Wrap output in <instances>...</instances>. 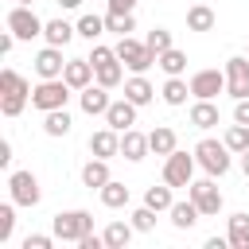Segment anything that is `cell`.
Here are the masks:
<instances>
[{"instance_id": "cell-4", "label": "cell", "mask_w": 249, "mask_h": 249, "mask_svg": "<svg viewBox=\"0 0 249 249\" xmlns=\"http://www.w3.org/2000/svg\"><path fill=\"white\" fill-rule=\"evenodd\" d=\"M51 230H54L58 241H74L78 245L86 233H93V214L89 210H58L54 222H51Z\"/></svg>"}, {"instance_id": "cell-34", "label": "cell", "mask_w": 249, "mask_h": 249, "mask_svg": "<svg viewBox=\"0 0 249 249\" xmlns=\"http://www.w3.org/2000/svg\"><path fill=\"white\" fill-rule=\"evenodd\" d=\"M222 140H226V148H230L233 156H241V152L249 148V124H237V121H233V124L226 128V136H222Z\"/></svg>"}, {"instance_id": "cell-22", "label": "cell", "mask_w": 249, "mask_h": 249, "mask_svg": "<svg viewBox=\"0 0 249 249\" xmlns=\"http://www.w3.org/2000/svg\"><path fill=\"white\" fill-rule=\"evenodd\" d=\"M226 237H230V245H233V249H249V214H245V210L230 214Z\"/></svg>"}, {"instance_id": "cell-26", "label": "cell", "mask_w": 249, "mask_h": 249, "mask_svg": "<svg viewBox=\"0 0 249 249\" xmlns=\"http://www.w3.org/2000/svg\"><path fill=\"white\" fill-rule=\"evenodd\" d=\"M144 206H152L156 214H167L175 206V195H171V183H160V187H148L144 191Z\"/></svg>"}, {"instance_id": "cell-24", "label": "cell", "mask_w": 249, "mask_h": 249, "mask_svg": "<svg viewBox=\"0 0 249 249\" xmlns=\"http://www.w3.org/2000/svg\"><path fill=\"white\" fill-rule=\"evenodd\" d=\"M191 124L195 128H214L218 124V105L214 101H202V97H195V105H191Z\"/></svg>"}, {"instance_id": "cell-28", "label": "cell", "mask_w": 249, "mask_h": 249, "mask_svg": "<svg viewBox=\"0 0 249 249\" xmlns=\"http://www.w3.org/2000/svg\"><path fill=\"white\" fill-rule=\"evenodd\" d=\"M187 93H191V82H183V78H167V82H163V89H160L163 105H171V109L187 105Z\"/></svg>"}, {"instance_id": "cell-10", "label": "cell", "mask_w": 249, "mask_h": 249, "mask_svg": "<svg viewBox=\"0 0 249 249\" xmlns=\"http://www.w3.org/2000/svg\"><path fill=\"white\" fill-rule=\"evenodd\" d=\"M187 82H191V97L214 101V97L226 89V70H214V66H206V70H195Z\"/></svg>"}, {"instance_id": "cell-31", "label": "cell", "mask_w": 249, "mask_h": 249, "mask_svg": "<svg viewBox=\"0 0 249 249\" xmlns=\"http://www.w3.org/2000/svg\"><path fill=\"white\" fill-rule=\"evenodd\" d=\"M70 124H74V121H70L66 109H51V113H43V132H47V136H66Z\"/></svg>"}, {"instance_id": "cell-19", "label": "cell", "mask_w": 249, "mask_h": 249, "mask_svg": "<svg viewBox=\"0 0 249 249\" xmlns=\"http://www.w3.org/2000/svg\"><path fill=\"white\" fill-rule=\"evenodd\" d=\"M124 97H128L132 105H152V97H156V86H152L144 74H132V78H124Z\"/></svg>"}, {"instance_id": "cell-29", "label": "cell", "mask_w": 249, "mask_h": 249, "mask_svg": "<svg viewBox=\"0 0 249 249\" xmlns=\"http://www.w3.org/2000/svg\"><path fill=\"white\" fill-rule=\"evenodd\" d=\"M101 206H109V210H121V206H128V187L121 183V179H109L101 191Z\"/></svg>"}, {"instance_id": "cell-37", "label": "cell", "mask_w": 249, "mask_h": 249, "mask_svg": "<svg viewBox=\"0 0 249 249\" xmlns=\"http://www.w3.org/2000/svg\"><path fill=\"white\" fill-rule=\"evenodd\" d=\"M128 222L136 226V233H152V230H156V210H152V206H136V210L128 214Z\"/></svg>"}, {"instance_id": "cell-39", "label": "cell", "mask_w": 249, "mask_h": 249, "mask_svg": "<svg viewBox=\"0 0 249 249\" xmlns=\"http://www.w3.org/2000/svg\"><path fill=\"white\" fill-rule=\"evenodd\" d=\"M12 230H16V202H4L0 206V245L12 241Z\"/></svg>"}, {"instance_id": "cell-44", "label": "cell", "mask_w": 249, "mask_h": 249, "mask_svg": "<svg viewBox=\"0 0 249 249\" xmlns=\"http://www.w3.org/2000/svg\"><path fill=\"white\" fill-rule=\"evenodd\" d=\"M8 163H12V144L0 140V167H8Z\"/></svg>"}, {"instance_id": "cell-49", "label": "cell", "mask_w": 249, "mask_h": 249, "mask_svg": "<svg viewBox=\"0 0 249 249\" xmlns=\"http://www.w3.org/2000/svg\"><path fill=\"white\" fill-rule=\"evenodd\" d=\"M245 54H249V47H245Z\"/></svg>"}, {"instance_id": "cell-16", "label": "cell", "mask_w": 249, "mask_h": 249, "mask_svg": "<svg viewBox=\"0 0 249 249\" xmlns=\"http://www.w3.org/2000/svg\"><path fill=\"white\" fill-rule=\"evenodd\" d=\"M62 78L70 82V89H86V86H93V82H97V74H93V62H89V58H66Z\"/></svg>"}, {"instance_id": "cell-12", "label": "cell", "mask_w": 249, "mask_h": 249, "mask_svg": "<svg viewBox=\"0 0 249 249\" xmlns=\"http://www.w3.org/2000/svg\"><path fill=\"white\" fill-rule=\"evenodd\" d=\"M78 105H82V113H86V117H105V109L113 105V97H109V86L93 82V86L78 89Z\"/></svg>"}, {"instance_id": "cell-9", "label": "cell", "mask_w": 249, "mask_h": 249, "mask_svg": "<svg viewBox=\"0 0 249 249\" xmlns=\"http://www.w3.org/2000/svg\"><path fill=\"white\" fill-rule=\"evenodd\" d=\"M43 27H47V23L31 12V4H16V8L8 12V31H16V39H27V43H31V39L43 35Z\"/></svg>"}, {"instance_id": "cell-41", "label": "cell", "mask_w": 249, "mask_h": 249, "mask_svg": "<svg viewBox=\"0 0 249 249\" xmlns=\"http://www.w3.org/2000/svg\"><path fill=\"white\" fill-rule=\"evenodd\" d=\"M233 121H237V124H249V97H241V101L233 105Z\"/></svg>"}, {"instance_id": "cell-27", "label": "cell", "mask_w": 249, "mask_h": 249, "mask_svg": "<svg viewBox=\"0 0 249 249\" xmlns=\"http://www.w3.org/2000/svg\"><path fill=\"white\" fill-rule=\"evenodd\" d=\"M156 66H160L167 78H183V70H187V54H183L179 47H167V51L156 58Z\"/></svg>"}, {"instance_id": "cell-42", "label": "cell", "mask_w": 249, "mask_h": 249, "mask_svg": "<svg viewBox=\"0 0 249 249\" xmlns=\"http://www.w3.org/2000/svg\"><path fill=\"white\" fill-rule=\"evenodd\" d=\"M12 47H16V31H4L0 35V54H12Z\"/></svg>"}, {"instance_id": "cell-21", "label": "cell", "mask_w": 249, "mask_h": 249, "mask_svg": "<svg viewBox=\"0 0 249 249\" xmlns=\"http://www.w3.org/2000/svg\"><path fill=\"white\" fill-rule=\"evenodd\" d=\"M132 233H136V226H132V222H109V226L101 230L105 249H124V245L132 241Z\"/></svg>"}, {"instance_id": "cell-13", "label": "cell", "mask_w": 249, "mask_h": 249, "mask_svg": "<svg viewBox=\"0 0 249 249\" xmlns=\"http://www.w3.org/2000/svg\"><path fill=\"white\" fill-rule=\"evenodd\" d=\"M89 156H101V160H113V156H121V132L117 128H97V132H89Z\"/></svg>"}, {"instance_id": "cell-33", "label": "cell", "mask_w": 249, "mask_h": 249, "mask_svg": "<svg viewBox=\"0 0 249 249\" xmlns=\"http://www.w3.org/2000/svg\"><path fill=\"white\" fill-rule=\"evenodd\" d=\"M0 93H31V82L23 74H16L12 66L0 70Z\"/></svg>"}, {"instance_id": "cell-46", "label": "cell", "mask_w": 249, "mask_h": 249, "mask_svg": "<svg viewBox=\"0 0 249 249\" xmlns=\"http://www.w3.org/2000/svg\"><path fill=\"white\" fill-rule=\"evenodd\" d=\"M54 4H58V8H66V12H70V8H82V0H54Z\"/></svg>"}, {"instance_id": "cell-17", "label": "cell", "mask_w": 249, "mask_h": 249, "mask_svg": "<svg viewBox=\"0 0 249 249\" xmlns=\"http://www.w3.org/2000/svg\"><path fill=\"white\" fill-rule=\"evenodd\" d=\"M148 152H152V144H148V132H140V128H124V132H121V156H124V160L140 163Z\"/></svg>"}, {"instance_id": "cell-18", "label": "cell", "mask_w": 249, "mask_h": 249, "mask_svg": "<svg viewBox=\"0 0 249 249\" xmlns=\"http://www.w3.org/2000/svg\"><path fill=\"white\" fill-rule=\"evenodd\" d=\"M109 179H113V175H109V160L93 156V160H86V163H82V187H89V191H101Z\"/></svg>"}, {"instance_id": "cell-32", "label": "cell", "mask_w": 249, "mask_h": 249, "mask_svg": "<svg viewBox=\"0 0 249 249\" xmlns=\"http://www.w3.org/2000/svg\"><path fill=\"white\" fill-rule=\"evenodd\" d=\"M78 35H82V39H89V43H97V39L105 35V16H93V12H86V16L78 19Z\"/></svg>"}, {"instance_id": "cell-35", "label": "cell", "mask_w": 249, "mask_h": 249, "mask_svg": "<svg viewBox=\"0 0 249 249\" xmlns=\"http://www.w3.org/2000/svg\"><path fill=\"white\" fill-rule=\"evenodd\" d=\"M105 31H113V35H128V31H136L132 12H105Z\"/></svg>"}, {"instance_id": "cell-45", "label": "cell", "mask_w": 249, "mask_h": 249, "mask_svg": "<svg viewBox=\"0 0 249 249\" xmlns=\"http://www.w3.org/2000/svg\"><path fill=\"white\" fill-rule=\"evenodd\" d=\"M230 237H206V249H226Z\"/></svg>"}, {"instance_id": "cell-47", "label": "cell", "mask_w": 249, "mask_h": 249, "mask_svg": "<svg viewBox=\"0 0 249 249\" xmlns=\"http://www.w3.org/2000/svg\"><path fill=\"white\" fill-rule=\"evenodd\" d=\"M241 171H245V179H249V148L241 152Z\"/></svg>"}, {"instance_id": "cell-3", "label": "cell", "mask_w": 249, "mask_h": 249, "mask_svg": "<svg viewBox=\"0 0 249 249\" xmlns=\"http://www.w3.org/2000/svg\"><path fill=\"white\" fill-rule=\"evenodd\" d=\"M70 101V82L66 78H39V86L31 89V109L51 113V109H66Z\"/></svg>"}, {"instance_id": "cell-25", "label": "cell", "mask_w": 249, "mask_h": 249, "mask_svg": "<svg viewBox=\"0 0 249 249\" xmlns=\"http://www.w3.org/2000/svg\"><path fill=\"white\" fill-rule=\"evenodd\" d=\"M148 144H152V152H156V156H171V152L179 148L175 128H167V124H156V128L148 132Z\"/></svg>"}, {"instance_id": "cell-5", "label": "cell", "mask_w": 249, "mask_h": 249, "mask_svg": "<svg viewBox=\"0 0 249 249\" xmlns=\"http://www.w3.org/2000/svg\"><path fill=\"white\" fill-rule=\"evenodd\" d=\"M117 58H121L124 70H132V74H144V70L156 66V51H152L148 43L132 39V35H121V39H117Z\"/></svg>"}, {"instance_id": "cell-6", "label": "cell", "mask_w": 249, "mask_h": 249, "mask_svg": "<svg viewBox=\"0 0 249 249\" xmlns=\"http://www.w3.org/2000/svg\"><path fill=\"white\" fill-rule=\"evenodd\" d=\"M195 152L187 156V152H171V156H163V183H171V187H191V179H195Z\"/></svg>"}, {"instance_id": "cell-7", "label": "cell", "mask_w": 249, "mask_h": 249, "mask_svg": "<svg viewBox=\"0 0 249 249\" xmlns=\"http://www.w3.org/2000/svg\"><path fill=\"white\" fill-rule=\"evenodd\" d=\"M8 195H12L16 206H39L43 187H39V179H35L31 171H12V175H8Z\"/></svg>"}, {"instance_id": "cell-8", "label": "cell", "mask_w": 249, "mask_h": 249, "mask_svg": "<svg viewBox=\"0 0 249 249\" xmlns=\"http://www.w3.org/2000/svg\"><path fill=\"white\" fill-rule=\"evenodd\" d=\"M187 198H191V202L202 210V218H214V214L222 210V191L214 187V175H210V179H191Z\"/></svg>"}, {"instance_id": "cell-43", "label": "cell", "mask_w": 249, "mask_h": 249, "mask_svg": "<svg viewBox=\"0 0 249 249\" xmlns=\"http://www.w3.org/2000/svg\"><path fill=\"white\" fill-rule=\"evenodd\" d=\"M109 12H136V0H109Z\"/></svg>"}, {"instance_id": "cell-36", "label": "cell", "mask_w": 249, "mask_h": 249, "mask_svg": "<svg viewBox=\"0 0 249 249\" xmlns=\"http://www.w3.org/2000/svg\"><path fill=\"white\" fill-rule=\"evenodd\" d=\"M27 101H31V93H0V113L4 117H19Z\"/></svg>"}, {"instance_id": "cell-48", "label": "cell", "mask_w": 249, "mask_h": 249, "mask_svg": "<svg viewBox=\"0 0 249 249\" xmlns=\"http://www.w3.org/2000/svg\"><path fill=\"white\" fill-rule=\"evenodd\" d=\"M16 4H35V0H16Z\"/></svg>"}, {"instance_id": "cell-40", "label": "cell", "mask_w": 249, "mask_h": 249, "mask_svg": "<svg viewBox=\"0 0 249 249\" xmlns=\"http://www.w3.org/2000/svg\"><path fill=\"white\" fill-rule=\"evenodd\" d=\"M54 241H58L54 233H27L23 237V249H51Z\"/></svg>"}, {"instance_id": "cell-30", "label": "cell", "mask_w": 249, "mask_h": 249, "mask_svg": "<svg viewBox=\"0 0 249 249\" xmlns=\"http://www.w3.org/2000/svg\"><path fill=\"white\" fill-rule=\"evenodd\" d=\"M167 214H171V226H175V230H191V226H195V222L202 218V210H198V206H195L191 198H187V202H175V206H171Z\"/></svg>"}, {"instance_id": "cell-15", "label": "cell", "mask_w": 249, "mask_h": 249, "mask_svg": "<svg viewBox=\"0 0 249 249\" xmlns=\"http://www.w3.org/2000/svg\"><path fill=\"white\" fill-rule=\"evenodd\" d=\"M136 109H140V105H132L128 97H117V101L105 109V124H109V128H117V132H124V128H132V124H136Z\"/></svg>"}, {"instance_id": "cell-38", "label": "cell", "mask_w": 249, "mask_h": 249, "mask_svg": "<svg viewBox=\"0 0 249 249\" xmlns=\"http://www.w3.org/2000/svg\"><path fill=\"white\" fill-rule=\"evenodd\" d=\"M144 43H148V47H152V51H156V58H160V54H163V51H167V47H175V43H171V31H167V27H152V31H148V39H144Z\"/></svg>"}, {"instance_id": "cell-11", "label": "cell", "mask_w": 249, "mask_h": 249, "mask_svg": "<svg viewBox=\"0 0 249 249\" xmlns=\"http://www.w3.org/2000/svg\"><path fill=\"white\" fill-rule=\"evenodd\" d=\"M226 93H230L233 101L249 97V54L226 58Z\"/></svg>"}, {"instance_id": "cell-2", "label": "cell", "mask_w": 249, "mask_h": 249, "mask_svg": "<svg viewBox=\"0 0 249 249\" xmlns=\"http://www.w3.org/2000/svg\"><path fill=\"white\" fill-rule=\"evenodd\" d=\"M89 62H93V74H97L101 86H109V89L124 86V62L117 58V47H101V43H93Z\"/></svg>"}, {"instance_id": "cell-23", "label": "cell", "mask_w": 249, "mask_h": 249, "mask_svg": "<svg viewBox=\"0 0 249 249\" xmlns=\"http://www.w3.org/2000/svg\"><path fill=\"white\" fill-rule=\"evenodd\" d=\"M214 23H218V16H214L210 4H191L187 8V27L191 31H214Z\"/></svg>"}, {"instance_id": "cell-20", "label": "cell", "mask_w": 249, "mask_h": 249, "mask_svg": "<svg viewBox=\"0 0 249 249\" xmlns=\"http://www.w3.org/2000/svg\"><path fill=\"white\" fill-rule=\"evenodd\" d=\"M74 35H78V23H66V19H47V27H43V39L51 47H66Z\"/></svg>"}, {"instance_id": "cell-1", "label": "cell", "mask_w": 249, "mask_h": 249, "mask_svg": "<svg viewBox=\"0 0 249 249\" xmlns=\"http://www.w3.org/2000/svg\"><path fill=\"white\" fill-rule=\"evenodd\" d=\"M195 160H198V167H202L206 175H214V179H222V175L233 167V152L226 148V140H210V136H202V140L195 144Z\"/></svg>"}, {"instance_id": "cell-14", "label": "cell", "mask_w": 249, "mask_h": 249, "mask_svg": "<svg viewBox=\"0 0 249 249\" xmlns=\"http://www.w3.org/2000/svg\"><path fill=\"white\" fill-rule=\"evenodd\" d=\"M62 70H66V58H62V47H43L39 54H35V74L39 78H62Z\"/></svg>"}]
</instances>
